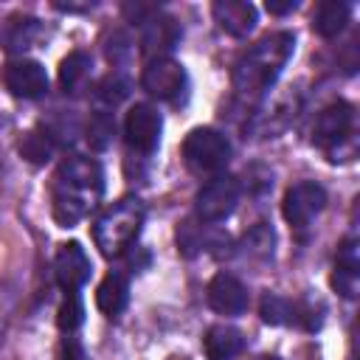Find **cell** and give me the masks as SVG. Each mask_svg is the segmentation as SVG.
Instances as JSON below:
<instances>
[{
	"label": "cell",
	"mask_w": 360,
	"mask_h": 360,
	"mask_svg": "<svg viewBox=\"0 0 360 360\" xmlns=\"http://www.w3.org/2000/svg\"><path fill=\"white\" fill-rule=\"evenodd\" d=\"M104 191V177L101 166L90 158H68L56 174H53V188H51V211L59 228H73L82 222L101 200Z\"/></svg>",
	"instance_id": "obj_1"
},
{
	"label": "cell",
	"mask_w": 360,
	"mask_h": 360,
	"mask_svg": "<svg viewBox=\"0 0 360 360\" xmlns=\"http://www.w3.org/2000/svg\"><path fill=\"white\" fill-rule=\"evenodd\" d=\"M295 37L290 31H273L250 45L233 65V87L239 96H259L281 76L287 59L292 56Z\"/></svg>",
	"instance_id": "obj_2"
},
{
	"label": "cell",
	"mask_w": 360,
	"mask_h": 360,
	"mask_svg": "<svg viewBox=\"0 0 360 360\" xmlns=\"http://www.w3.org/2000/svg\"><path fill=\"white\" fill-rule=\"evenodd\" d=\"M143 217H146V208L138 197H121L96 219L93 225L96 248L104 256H121L138 239Z\"/></svg>",
	"instance_id": "obj_3"
},
{
	"label": "cell",
	"mask_w": 360,
	"mask_h": 360,
	"mask_svg": "<svg viewBox=\"0 0 360 360\" xmlns=\"http://www.w3.org/2000/svg\"><path fill=\"white\" fill-rule=\"evenodd\" d=\"M183 160L197 174L222 172L231 160V143L214 127H194L183 141Z\"/></svg>",
	"instance_id": "obj_4"
},
{
	"label": "cell",
	"mask_w": 360,
	"mask_h": 360,
	"mask_svg": "<svg viewBox=\"0 0 360 360\" xmlns=\"http://www.w3.org/2000/svg\"><path fill=\"white\" fill-rule=\"evenodd\" d=\"M141 84L143 90L158 98V101H169V104H183L188 96V76L186 68L169 56H155L149 59V65L141 73Z\"/></svg>",
	"instance_id": "obj_5"
},
{
	"label": "cell",
	"mask_w": 360,
	"mask_h": 360,
	"mask_svg": "<svg viewBox=\"0 0 360 360\" xmlns=\"http://www.w3.org/2000/svg\"><path fill=\"white\" fill-rule=\"evenodd\" d=\"M236 202H239V180L231 174H217L197 191L194 211L202 222H222L233 214Z\"/></svg>",
	"instance_id": "obj_6"
},
{
	"label": "cell",
	"mask_w": 360,
	"mask_h": 360,
	"mask_svg": "<svg viewBox=\"0 0 360 360\" xmlns=\"http://www.w3.org/2000/svg\"><path fill=\"white\" fill-rule=\"evenodd\" d=\"M323 205H326L323 186H318L315 180H301V183H295V186L287 188V194L281 200V214H284V219L292 228L304 231L323 211Z\"/></svg>",
	"instance_id": "obj_7"
},
{
	"label": "cell",
	"mask_w": 360,
	"mask_h": 360,
	"mask_svg": "<svg viewBox=\"0 0 360 360\" xmlns=\"http://www.w3.org/2000/svg\"><path fill=\"white\" fill-rule=\"evenodd\" d=\"M259 315L270 326H298V329H307V332L321 326V318H315L312 307H307L301 301H290V298L276 295V292H267L262 298Z\"/></svg>",
	"instance_id": "obj_8"
},
{
	"label": "cell",
	"mask_w": 360,
	"mask_h": 360,
	"mask_svg": "<svg viewBox=\"0 0 360 360\" xmlns=\"http://www.w3.org/2000/svg\"><path fill=\"white\" fill-rule=\"evenodd\" d=\"M354 127V110L349 101H332L329 107L321 110L318 121H315V129H312V141L326 149V152H335L338 143H343L349 138Z\"/></svg>",
	"instance_id": "obj_9"
},
{
	"label": "cell",
	"mask_w": 360,
	"mask_h": 360,
	"mask_svg": "<svg viewBox=\"0 0 360 360\" xmlns=\"http://www.w3.org/2000/svg\"><path fill=\"white\" fill-rule=\"evenodd\" d=\"M160 129H163V118L152 104H135L127 118H124V138L135 152H155L158 141H160Z\"/></svg>",
	"instance_id": "obj_10"
},
{
	"label": "cell",
	"mask_w": 360,
	"mask_h": 360,
	"mask_svg": "<svg viewBox=\"0 0 360 360\" xmlns=\"http://www.w3.org/2000/svg\"><path fill=\"white\" fill-rule=\"evenodd\" d=\"M3 84L17 98H39L48 90V73L37 59H11L3 68Z\"/></svg>",
	"instance_id": "obj_11"
},
{
	"label": "cell",
	"mask_w": 360,
	"mask_h": 360,
	"mask_svg": "<svg viewBox=\"0 0 360 360\" xmlns=\"http://www.w3.org/2000/svg\"><path fill=\"white\" fill-rule=\"evenodd\" d=\"M90 270H93L90 259H87V253L79 242L59 245L56 259H53V276H56V284L65 292H79V287L90 278Z\"/></svg>",
	"instance_id": "obj_12"
},
{
	"label": "cell",
	"mask_w": 360,
	"mask_h": 360,
	"mask_svg": "<svg viewBox=\"0 0 360 360\" xmlns=\"http://www.w3.org/2000/svg\"><path fill=\"white\" fill-rule=\"evenodd\" d=\"M205 295H208L211 309L219 315H239L248 309V287L231 273H217L208 281Z\"/></svg>",
	"instance_id": "obj_13"
},
{
	"label": "cell",
	"mask_w": 360,
	"mask_h": 360,
	"mask_svg": "<svg viewBox=\"0 0 360 360\" xmlns=\"http://www.w3.org/2000/svg\"><path fill=\"white\" fill-rule=\"evenodd\" d=\"M214 20L219 22V28L231 37H248L256 28V6L245 3V0H217L211 6Z\"/></svg>",
	"instance_id": "obj_14"
},
{
	"label": "cell",
	"mask_w": 360,
	"mask_h": 360,
	"mask_svg": "<svg viewBox=\"0 0 360 360\" xmlns=\"http://www.w3.org/2000/svg\"><path fill=\"white\" fill-rule=\"evenodd\" d=\"M360 245L354 236L343 239L340 248H338V256H335V278L332 284L338 287L340 295L346 298H354L357 292V278H360Z\"/></svg>",
	"instance_id": "obj_15"
},
{
	"label": "cell",
	"mask_w": 360,
	"mask_h": 360,
	"mask_svg": "<svg viewBox=\"0 0 360 360\" xmlns=\"http://www.w3.org/2000/svg\"><path fill=\"white\" fill-rule=\"evenodd\" d=\"M242 349H245L242 332L233 326H225V323L211 326L202 338V352L208 360H233Z\"/></svg>",
	"instance_id": "obj_16"
},
{
	"label": "cell",
	"mask_w": 360,
	"mask_h": 360,
	"mask_svg": "<svg viewBox=\"0 0 360 360\" xmlns=\"http://www.w3.org/2000/svg\"><path fill=\"white\" fill-rule=\"evenodd\" d=\"M127 304H129V284H127V278L121 273H107L104 281L96 290V307L104 315L115 318V315H121L127 309Z\"/></svg>",
	"instance_id": "obj_17"
},
{
	"label": "cell",
	"mask_w": 360,
	"mask_h": 360,
	"mask_svg": "<svg viewBox=\"0 0 360 360\" xmlns=\"http://www.w3.org/2000/svg\"><path fill=\"white\" fill-rule=\"evenodd\" d=\"M349 14H352V6H349V3H343V0H323V3L318 6V11H315L312 28H315L321 37L332 39V37H338V34L346 28Z\"/></svg>",
	"instance_id": "obj_18"
},
{
	"label": "cell",
	"mask_w": 360,
	"mask_h": 360,
	"mask_svg": "<svg viewBox=\"0 0 360 360\" xmlns=\"http://www.w3.org/2000/svg\"><path fill=\"white\" fill-rule=\"evenodd\" d=\"M177 37H180V31H177V25H174L172 17L152 14V17L143 20V48H146L149 53L174 48Z\"/></svg>",
	"instance_id": "obj_19"
},
{
	"label": "cell",
	"mask_w": 360,
	"mask_h": 360,
	"mask_svg": "<svg viewBox=\"0 0 360 360\" xmlns=\"http://www.w3.org/2000/svg\"><path fill=\"white\" fill-rule=\"evenodd\" d=\"M53 152H56V141H53V135H51L48 129H42V127L28 129V132L22 135V141H20V155H22L28 163H34V166L48 163V160L53 158Z\"/></svg>",
	"instance_id": "obj_20"
},
{
	"label": "cell",
	"mask_w": 360,
	"mask_h": 360,
	"mask_svg": "<svg viewBox=\"0 0 360 360\" xmlns=\"http://www.w3.org/2000/svg\"><path fill=\"white\" fill-rule=\"evenodd\" d=\"M39 34V20L34 17H11L6 20V28H3V42L8 51H22L28 48Z\"/></svg>",
	"instance_id": "obj_21"
},
{
	"label": "cell",
	"mask_w": 360,
	"mask_h": 360,
	"mask_svg": "<svg viewBox=\"0 0 360 360\" xmlns=\"http://www.w3.org/2000/svg\"><path fill=\"white\" fill-rule=\"evenodd\" d=\"M87 70H90V56H87L84 51H70V53L62 59V65H59V82H62V87H65L68 93H73V90L84 82Z\"/></svg>",
	"instance_id": "obj_22"
},
{
	"label": "cell",
	"mask_w": 360,
	"mask_h": 360,
	"mask_svg": "<svg viewBox=\"0 0 360 360\" xmlns=\"http://www.w3.org/2000/svg\"><path fill=\"white\" fill-rule=\"evenodd\" d=\"M84 321V304L79 298V292H65V301L59 304V312H56V323L65 335H73Z\"/></svg>",
	"instance_id": "obj_23"
},
{
	"label": "cell",
	"mask_w": 360,
	"mask_h": 360,
	"mask_svg": "<svg viewBox=\"0 0 360 360\" xmlns=\"http://www.w3.org/2000/svg\"><path fill=\"white\" fill-rule=\"evenodd\" d=\"M112 129H115V121H112L110 112L101 110V112L90 115V124H87V141H90V146L104 149L110 143V138H112Z\"/></svg>",
	"instance_id": "obj_24"
},
{
	"label": "cell",
	"mask_w": 360,
	"mask_h": 360,
	"mask_svg": "<svg viewBox=\"0 0 360 360\" xmlns=\"http://www.w3.org/2000/svg\"><path fill=\"white\" fill-rule=\"evenodd\" d=\"M96 96H98L101 101H107V104L115 107L118 101H124V98L129 96V82H127L124 76H107V79L98 84Z\"/></svg>",
	"instance_id": "obj_25"
},
{
	"label": "cell",
	"mask_w": 360,
	"mask_h": 360,
	"mask_svg": "<svg viewBox=\"0 0 360 360\" xmlns=\"http://www.w3.org/2000/svg\"><path fill=\"white\" fill-rule=\"evenodd\" d=\"M59 360H84V349H82V343H79L73 335H65V338H62Z\"/></svg>",
	"instance_id": "obj_26"
},
{
	"label": "cell",
	"mask_w": 360,
	"mask_h": 360,
	"mask_svg": "<svg viewBox=\"0 0 360 360\" xmlns=\"http://www.w3.org/2000/svg\"><path fill=\"white\" fill-rule=\"evenodd\" d=\"M295 8H298L295 0H267V11L270 14H290Z\"/></svg>",
	"instance_id": "obj_27"
},
{
	"label": "cell",
	"mask_w": 360,
	"mask_h": 360,
	"mask_svg": "<svg viewBox=\"0 0 360 360\" xmlns=\"http://www.w3.org/2000/svg\"><path fill=\"white\" fill-rule=\"evenodd\" d=\"M264 360H278V357H264Z\"/></svg>",
	"instance_id": "obj_28"
}]
</instances>
